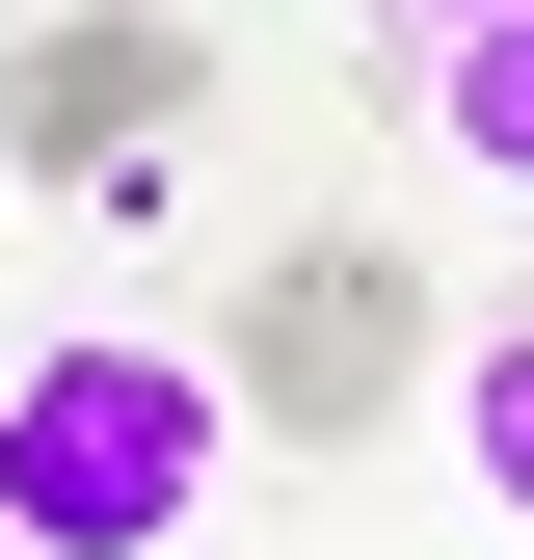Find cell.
<instances>
[{"label": "cell", "mask_w": 534, "mask_h": 560, "mask_svg": "<svg viewBox=\"0 0 534 560\" xmlns=\"http://www.w3.org/2000/svg\"><path fill=\"white\" fill-rule=\"evenodd\" d=\"M214 480H241L214 347L54 320L27 374H0V560H187V534H214Z\"/></svg>", "instance_id": "6da1fadb"}, {"label": "cell", "mask_w": 534, "mask_h": 560, "mask_svg": "<svg viewBox=\"0 0 534 560\" xmlns=\"http://www.w3.org/2000/svg\"><path fill=\"white\" fill-rule=\"evenodd\" d=\"M400 374H428L400 241H348V214H321V241H267V294H241V347H214V400H241V428H321V454H348Z\"/></svg>", "instance_id": "7a4b0ae2"}, {"label": "cell", "mask_w": 534, "mask_h": 560, "mask_svg": "<svg viewBox=\"0 0 534 560\" xmlns=\"http://www.w3.org/2000/svg\"><path fill=\"white\" fill-rule=\"evenodd\" d=\"M187 81H214V54L134 0V27H54L27 81H0V133H27V161H107V133H187Z\"/></svg>", "instance_id": "3957f363"}, {"label": "cell", "mask_w": 534, "mask_h": 560, "mask_svg": "<svg viewBox=\"0 0 534 560\" xmlns=\"http://www.w3.org/2000/svg\"><path fill=\"white\" fill-rule=\"evenodd\" d=\"M428 133L481 187H534V0H481V27H428Z\"/></svg>", "instance_id": "277c9868"}, {"label": "cell", "mask_w": 534, "mask_h": 560, "mask_svg": "<svg viewBox=\"0 0 534 560\" xmlns=\"http://www.w3.org/2000/svg\"><path fill=\"white\" fill-rule=\"evenodd\" d=\"M454 454H481V508L534 534V320H508V347H454Z\"/></svg>", "instance_id": "5b68a950"}, {"label": "cell", "mask_w": 534, "mask_h": 560, "mask_svg": "<svg viewBox=\"0 0 534 560\" xmlns=\"http://www.w3.org/2000/svg\"><path fill=\"white\" fill-rule=\"evenodd\" d=\"M400 27H481V0H400Z\"/></svg>", "instance_id": "8992f818"}]
</instances>
